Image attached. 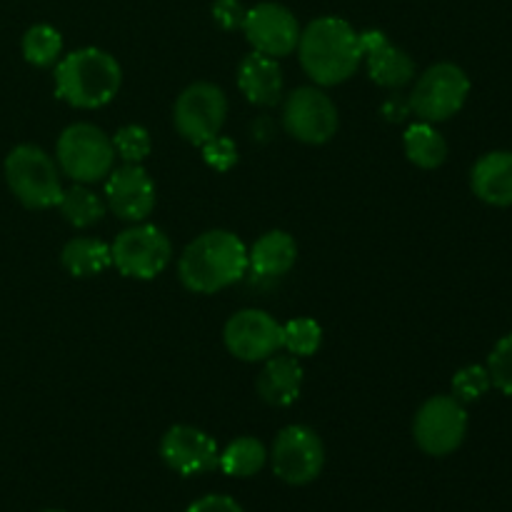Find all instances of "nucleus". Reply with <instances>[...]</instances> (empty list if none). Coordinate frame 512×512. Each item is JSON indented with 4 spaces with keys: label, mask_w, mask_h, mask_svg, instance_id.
<instances>
[{
    "label": "nucleus",
    "mask_w": 512,
    "mask_h": 512,
    "mask_svg": "<svg viewBox=\"0 0 512 512\" xmlns=\"http://www.w3.org/2000/svg\"><path fill=\"white\" fill-rule=\"evenodd\" d=\"M295 50L305 75L320 88L345 83L363 63L360 33L338 15H323L305 25Z\"/></svg>",
    "instance_id": "f257e3e1"
},
{
    "label": "nucleus",
    "mask_w": 512,
    "mask_h": 512,
    "mask_svg": "<svg viewBox=\"0 0 512 512\" xmlns=\"http://www.w3.org/2000/svg\"><path fill=\"white\" fill-rule=\"evenodd\" d=\"M248 273V245L233 230H205L190 240L178 258L183 288L198 295H213L240 283Z\"/></svg>",
    "instance_id": "f03ea898"
},
{
    "label": "nucleus",
    "mask_w": 512,
    "mask_h": 512,
    "mask_svg": "<svg viewBox=\"0 0 512 512\" xmlns=\"http://www.w3.org/2000/svg\"><path fill=\"white\" fill-rule=\"evenodd\" d=\"M120 85L123 68L103 48H78L55 63V95L70 108H103L118 95Z\"/></svg>",
    "instance_id": "7ed1b4c3"
},
{
    "label": "nucleus",
    "mask_w": 512,
    "mask_h": 512,
    "mask_svg": "<svg viewBox=\"0 0 512 512\" xmlns=\"http://www.w3.org/2000/svg\"><path fill=\"white\" fill-rule=\"evenodd\" d=\"M5 183L20 205L30 210L58 208L63 198L60 168L43 148L33 143L15 145L3 163Z\"/></svg>",
    "instance_id": "20e7f679"
},
{
    "label": "nucleus",
    "mask_w": 512,
    "mask_h": 512,
    "mask_svg": "<svg viewBox=\"0 0 512 512\" xmlns=\"http://www.w3.org/2000/svg\"><path fill=\"white\" fill-rule=\"evenodd\" d=\"M113 138L93 123H73L55 143V163L60 173L83 185L100 183L115 168Z\"/></svg>",
    "instance_id": "39448f33"
},
{
    "label": "nucleus",
    "mask_w": 512,
    "mask_h": 512,
    "mask_svg": "<svg viewBox=\"0 0 512 512\" xmlns=\"http://www.w3.org/2000/svg\"><path fill=\"white\" fill-rule=\"evenodd\" d=\"M113 265L120 275L133 280H155L173 260V243L163 228L133 223L110 243Z\"/></svg>",
    "instance_id": "423d86ee"
},
{
    "label": "nucleus",
    "mask_w": 512,
    "mask_h": 512,
    "mask_svg": "<svg viewBox=\"0 0 512 512\" xmlns=\"http://www.w3.org/2000/svg\"><path fill=\"white\" fill-rule=\"evenodd\" d=\"M470 95V78L460 65L435 63L418 75L408 95L410 110L425 123H443L463 110Z\"/></svg>",
    "instance_id": "0eeeda50"
},
{
    "label": "nucleus",
    "mask_w": 512,
    "mask_h": 512,
    "mask_svg": "<svg viewBox=\"0 0 512 512\" xmlns=\"http://www.w3.org/2000/svg\"><path fill=\"white\" fill-rule=\"evenodd\" d=\"M465 435L468 410L455 395H433L415 413L413 438L425 455L445 458L463 445Z\"/></svg>",
    "instance_id": "6e6552de"
},
{
    "label": "nucleus",
    "mask_w": 512,
    "mask_h": 512,
    "mask_svg": "<svg viewBox=\"0 0 512 512\" xmlns=\"http://www.w3.org/2000/svg\"><path fill=\"white\" fill-rule=\"evenodd\" d=\"M228 120V95L223 88L208 80L188 85L173 105L175 130L190 145H203L220 135Z\"/></svg>",
    "instance_id": "1a4fd4ad"
},
{
    "label": "nucleus",
    "mask_w": 512,
    "mask_h": 512,
    "mask_svg": "<svg viewBox=\"0 0 512 512\" xmlns=\"http://www.w3.org/2000/svg\"><path fill=\"white\" fill-rule=\"evenodd\" d=\"M268 460L275 478L300 488L318 480L323 473L325 445L308 425H288L275 435Z\"/></svg>",
    "instance_id": "9d476101"
},
{
    "label": "nucleus",
    "mask_w": 512,
    "mask_h": 512,
    "mask_svg": "<svg viewBox=\"0 0 512 512\" xmlns=\"http://www.w3.org/2000/svg\"><path fill=\"white\" fill-rule=\"evenodd\" d=\"M338 105L320 85H303L283 103V128L305 145H323L338 133Z\"/></svg>",
    "instance_id": "9b49d317"
},
{
    "label": "nucleus",
    "mask_w": 512,
    "mask_h": 512,
    "mask_svg": "<svg viewBox=\"0 0 512 512\" xmlns=\"http://www.w3.org/2000/svg\"><path fill=\"white\" fill-rule=\"evenodd\" d=\"M223 343L235 360L263 363L283 350V323L258 308L238 310L223 328Z\"/></svg>",
    "instance_id": "f8f14e48"
},
{
    "label": "nucleus",
    "mask_w": 512,
    "mask_h": 512,
    "mask_svg": "<svg viewBox=\"0 0 512 512\" xmlns=\"http://www.w3.org/2000/svg\"><path fill=\"white\" fill-rule=\"evenodd\" d=\"M245 40L253 45L255 53H263L268 58H288L295 53L300 40V23L280 3H258L245 13L243 28Z\"/></svg>",
    "instance_id": "ddd939ff"
},
{
    "label": "nucleus",
    "mask_w": 512,
    "mask_h": 512,
    "mask_svg": "<svg viewBox=\"0 0 512 512\" xmlns=\"http://www.w3.org/2000/svg\"><path fill=\"white\" fill-rule=\"evenodd\" d=\"M105 205L113 210L120 220L128 223H143L153 215L158 195L155 183L143 165L123 163L110 170L105 178Z\"/></svg>",
    "instance_id": "4468645a"
},
{
    "label": "nucleus",
    "mask_w": 512,
    "mask_h": 512,
    "mask_svg": "<svg viewBox=\"0 0 512 512\" xmlns=\"http://www.w3.org/2000/svg\"><path fill=\"white\" fill-rule=\"evenodd\" d=\"M160 458L173 473L193 478L218 468L220 448L205 430L195 425H173L160 440Z\"/></svg>",
    "instance_id": "2eb2a0df"
},
{
    "label": "nucleus",
    "mask_w": 512,
    "mask_h": 512,
    "mask_svg": "<svg viewBox=\"0 0 512 512\" xmlns=\"http://www.w3.org/2000/svg\"><path fill=\"white\" fill-rule=\"evenodd\" d=\"M363 43V60L368 65V75L375 85L388 90H400L415 80V63L403 48L393 45L388 35L380 30L360 33Z\"/></svg>",
    "instance_id": "dca6fc26"
},
{
    "label": "nucleus",
    "mask_w": 512,
    "mask_h": 512,
    "mask_svg": "<svg viewBox=\"0 0 512 512\" xmlns=\"http://www.w3.org/2000/svg\"><path fill=\"white\" fill-rule=\"evenodd\" d=\"M303 380L305 375L300 360L280 350V353L263 360V370L258 373L255 388H258L263 403L273 405V408H288L300 398Z\"/></svg>",
    "instance_id": "f3484780"
},
{
    "label": "nucleus",
    "mask_w": 512,
    "mask_h": 512,
    "mask_svg": "<svg viewBox=\"0 0 512 512\" xmlns=\"http://www.w3.org/2000/svg\"><path fill=\"white\" fill-rule=\"evenodd\" d=\"M238 88L248 103L270 108V105L280 103V98H283V68L275 58H268V55L253 50L238 65Z\"/></svg>",
    "instance_id": "a211bd4d"
},
{
    "label": "nucleus",
    "mask_w": 512,
    "mask_h": 512,
    "mask_svg": "<svg viewBox=\"0 0 512 512\" xmlns=\"http://www.w3.org/2000/svg\"><path fill=\"white\" fill-rule=\"evenodd\" d=\"M470 188L475 198L493 208L512 205V150H490L475 160L470 170Z\"/></svg>",
    "instance_id": "6ab92c4d"
},
{
    "label": "nucleus",
    "mask_w": 512,
    "mask_h": 512,
    "mask_svg": "<svg viewBox=\"0 0 512 512\" xmlns=\"http://www.w3.org/2000/svg\"><path fill=\"white\" fill-rule=\"evenodd\" d=\"M298 260V243L285 230H268L248 248V270L258 278H283Z\"/></svg>",
    "instance_id": "aec40b11"
},
{
    "label": "nucleus",
    "mask_w": 512,
    "mask_h": 512,
    "mask_svg": "<svg viewBox=\"0 0 512 512\" xmlns=\"http://www.w3.org/2000/svg\"><path fill=\"white\" fill-rule=\"evenodd\" d=\"M60 263L73 278H95L113 265L110 245L100 238H70L60 250Z\"/></svg>",
    "instance_id": "412c9836"
},
{
    "label": "nucleus",
    "mask_w": 512,
    "mask_h": 512,
    "mask_svg": "<svg viewBox=\"0 0 512 512\" xmlns=\"http://www.w3.org/2000/svg\"><path fill=\"white\" fill-rule=\"evenodd\" d=\"M403 150L410 163L423 170H435L448 160V143L443 133L435 128V123H425V120H418L405 130Z\"/></svg>",
    "instance_id": "4be33fe9"
},
{
    "label": "nucleus",
    "mask_w": 512,
    "mask_h": 512,
    "mask_svg": "<svg viewBox=\"0 0 512 512\" xmlns=\"http://www.w3.org/2000/svg\"><path fill=\"white\" fill-rule=\"evenodd\" d=\"M265 465H268V448L250 435L235 438L233 443L225 445L218 458V468L228 478H253Z\"/></svg>",
    "instance_id": "5701e85b"
},
{
    "label": "nucleus",
    "mask_w": 512,
    "mask_h": 512,
    "mask_svg": "<svg viewBox=\"0 0 512 512\" xmlns=\"http://www.w3.org/2000/svg\"><path fill=\"white\" fill-rule=\"evenodd\" d=\"M58 210L65 218V223L73 225V228L78 230H85L90 228V225L103 220L108 205H105L103 195L90 190V185L75 183L73 188L63 190V198H60Z\"/></svg>",
    "instance_id": "b1692460"
},
{
    "label": "nucleus",
    "mask_w": 512,
    "mask_h": 512,
    "mask_svg": "<svg viewBox=\"0 0 512 512\" xmlns=\"http://www.w3.org/2000/svg\"><path fill=\"white\" fill-rule=\"evenodd\" d=\"M23 58L28 60L35 68H50V65L58 63L63 58V35L58 28L48 23L30 25L23 35Z\"/></svg>",
    "instance_id": "393cba45"
},
{
    "label": "nucleus",
    "mask_w": 512,
    "mask_h": 512,
    "mask_svg": "<svg viewBox=\"0 0 512 512\" xmlns=\"http://www.w3.org/2000/svg\"><path fill=\"white\" fill-rule=\"evenodd\" d=\"M323 345V328L313 318H290L283 323V350L295 358H313Z\"/></svg>",
    "instance_id": "a878e982"
},
{
    "label": "nucleus",
    "mask_w": 512,
    "mask_h": 512,
    "mask_svg": "<svg viewBox=\"0 0 512 512\" xmlns=\"http://www.w3.org/2000/svg\"><path fill=\"white\" fill-rule=\"evenodd\" d=\"M113 148L123 163L143 165L148 160L150 150H153V138H150L148 128L143 125H123L118 133L113 135Z\"/></svg>",
    "instance_id": "bb28decb"
},
{
    "label": "nucleus",
    "mask_w": 512,
    "mask_h": 512,
    "mask_svg": "<svg viewBox=\"0 0 512 512\" xmlns=\"http://www.w3.org/2000/svg\"><path fill=\"white\" fill-rule=\"evenodd\" d=\"M490 388L493 383H490V373L485 365H465L453 375V395L460 403L480 400Z\"/></svg>",
    "instance_id": "cd10ccee"
},
{
    "label": "nucleus",
    "mask_w": 512,
    "mask_h": 512,
    "mask_svg": "<svg viewBox=\"0 0 512 512\" xmlns=\"http://www.w3.org/2000/svg\"><path fill=\"white\" fill-rule=\"evenodd\" d=\"M485 368H488L493 388L512 398V333L495 343L493 353L488 355Z\"/></svg>",
    "instance_id": "c85d7f7f"
},
{
    "label": "nucleus",
    "mask_w": 512,
    "mask_h": 512,
    "mask_svg": "<svg viewBox=\"0 0 512 512\" xmlns=\"http://www.w3.org/2000/svg\"><path fill=\"white\" fill-rule=\"evenodd\" d=\"M203 148V160L218 173H228L235 163H238V145L235 140L225 138V135H215L208 143L200 145Z\"/></svg>",
    "instance_id": "c756f323"
},
{
    "label": "nucleus",
    "mask_w": 512,
    "mask_h": 512,
    "mask_svg": "<svg viewBox=\"0 0 512 512\" xmlns=\"http://www.w3.org/2000/svg\"><path fill=\"white\" fill-rule=\"evenodd\" d=\"M248 10L240 5V0H215L213 3V18L220 28L235 30L243 28V20Z\"/></svg>",
    "instance_id": "7c9ffc66"
},
{
    "label": "nucleus",
    "mask_w": 512,
    "mask_h": 512,
    "mask_svg": "<svg viewBox=\"0 0 512 512\" xmlns=\"http://www.w3.org/2000/svg\"><path fill=\"white\" fill-rule=\"evenodd\" d=\"M185 512H245L240 508L238 500L228 498V495H205V498L195 500Z\"/></svg>",
    "instance_id": "2f4dec72"
},
{
    "label": "nucleus",
    "mask_w": 512,
    "mask_h": 512,
    "mask_svg": "<svg viewBox=\"0 0 512 512\" xmlns=\"http://www.w3.org/2000/svg\"><path fill=\"white\" fill-rule=\"evenodd\" d=\"M410 113H413V110H410V103L400 98V95H395V98H390L388 103L383 105V115L388 120H393V123H400V120H405V115Z\"/></svg>",
    "instance_id": "473e14b6"
},
{
    "label": "nucleus",
    "mask_w": 512,
    "mask_h": 512,
    "mask_svg": "<svg viewBox=\"0 0 512 512\" xmlns=\"http://www.w3.org/2000/svg\"><path fill=\"white\" fill-rule=\"evenodd\" d=\"M40 512H65V510H40Z\"/></svg>",
    "instance_id": "72a5a7b5"
}]
</instances>
